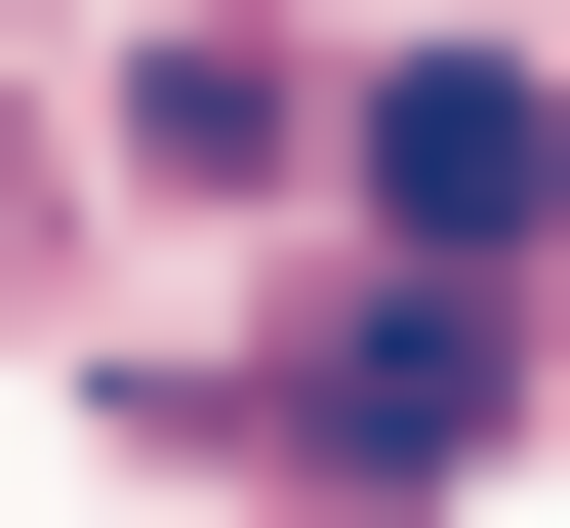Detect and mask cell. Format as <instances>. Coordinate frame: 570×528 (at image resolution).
<instances>
[{"instance_id":"3957f363","label":"cell","mask_w":570,"mask_h":528,"mask_svg":"<svg viewBox=\"0 0 570 528\" xmlns=\"http://www.w3.org/2000/svg\"><path fill=\"white\" fill-rule=\"evenodd\" d=\"M285 122H326V41H245V0H164V82H122V163H164V203H245Z\"/></svg>"},{"instance_id":"7a4b0ae2","label":"cell","mask_w":570,"mask_h":528,"mask_svg":"<svg viewBox=\"0 0 570 528\" xmlns=\"http://www.w3.org/2000/svg\"><path fill=\"white\" fill-rule=\"evenodd\" d=\"M367 203H407L449 285H530V203H570V122L489 82V41H449V82H367Z\"/></svg>"},{"instance_id":"6da1fadb","label":"cell","mask_w":570,"mask_h":528,"mask_svg":"<svg viewBox=\"0 0 570 528\" xmlns=\"http://www.w3.org/2000/svg\"><path fill=\"white\" fill-rule=\"evenodd\" d=\"M489 407H530V326H326V366H245L204 447H245V488H449Z\"/></svg>"}]
</instances>
